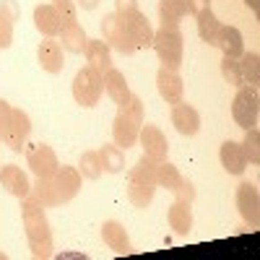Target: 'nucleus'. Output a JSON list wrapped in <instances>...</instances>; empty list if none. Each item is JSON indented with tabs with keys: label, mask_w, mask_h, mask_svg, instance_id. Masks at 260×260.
<instances>
[{
	"label": "nucleus",
	"mask_w": 260,
	"mask_h": 260,
	"mask_svg": "<svg viewBox=\"0 0 260 260\" xmlns=\"http://www.w3.org/2000/svg\"><path fill=\"white\" fill-rule=\"evenodd\" d=\"M21 219H24L26 242L34 257H52V229L45 216V206L34 192L21 198Z\"/></svg>",
	"instance_id": "obj_1"
},
{
	"label": "nucleus",
	"mask_w": 260,
	"mask_h": 260,
	"mask_svg": "<svg viewBox=\"0 0 260 260\" xmlns=\"http://www.w3.org/2000/svg\"><path fill=\"white\" fill-rule=\"evenodd\" d=\"M143 117H146L143 99L136 96V94H130V99L117 107V115L112 120V141H115V146H120L122 151L130 148V146H136L141 125H143Z\"/></svg>",
	"instance_id": "obj_2"
},
{
	"label": "nucleus",
	"mask_w": 260,
	"mask_h": 260,
	"mask_svg": "<svg viewBox=\"0 0 260 260\" xmlns=\"http://www.w3.org/2000/svg\"><path fill=\"white\" fill-rule=\"evenodd\" d=\"M154 52L161 62V68L167 71H180L182 55H185V37L180 26H159L154 31Z\"/></svg>",
	"instance_id": "obj_3"
},
{
	"label": "nucleus",
	"mask_w": 260,
	"mask_h": 260,
	"mask_svg": "<svg viewBox=\"0 0 260 260\" xmlns=\"http://www.w3.org/2000/svg\"><path fill=\"white\" fill-rule=\"evenodd\" d=\"M102 94H104L102 73H96L94 68H89V65H83V68L76 73V78H73V99H76V104L96 107Z\"/></svg>",
	"instance_id": "obj_4"
},
{
	"label": "nucleus",
	"mask_w": 260,
	"mask_h": 260,
	"mask_svg": "<svg viewBox=\"0 0 260 260\" xmlns=\"http://www.w3.org/2000/svg\"><path fill=\"white\" fill-rule=\"evenodd\" d=\"M29 136H31V117L24 110H16L13 107L8 122L0 127V141H3V146H8L11 151L21 154V151L26 148Z\"/></svg>",
	"instance_id": "obj_5"
},
{
	"label": "nucleus",
	"mask_w": 260,
	"mask_h": 260,
	"mask_svg": "<svg viewBox=\"0 0 260 260\" xmlns=\"http://www.w3.org/2000/svg\"><path fill=\"white\" fill-rule=\"evenodd\" d=\"M257 112H260V104H257V91L252 86H240L234 102H232V117L234 122L240 125L242 130L255 127L257 125Z\"/></svg>",
	"instance_id": "obj_6"
},
{
	"label": "nucleus",
	"mask_w": 260,
	"mask_h": 260,
	"mask_svg": "<svg viewBox=\"0 0 260 260\" xmlns=\"http://www.w3.org/2000/svg\"><path fill=\"white\" fill-rule=\"evenodd\" d=\"M102 34H104L107 45H110L112 50H117L120 55H133L136 52L133 39H130V34L125 29V21L117 13H107L102 18Z\"/></svg>",
	"instance_id": "obj_7"
},
{
	"label": "nucleus",
	"mask_w": 260,
	"mask_h": 260,
	"mask_svg": "<svg viewBox=\"0 0 260 260\" xmlns=\"http://www.w3.org/2000/svg\"><path fill=\"white\" fill-rule=\"evenodd\" d=\"M26 151V167L31 169L34 177H52L57 167H60V159L55 154V148L47 146V143H34Z\"/></svg>",
	"instance_id": "obj_8"
},
{
	"label": "nucleus",
	"mask_w": 260,
	"mask_h": 260,
	"mask_svg": "<svg viewBox=\"0 0 260 260\" xmlns=\"http://www.w3.org/2000/svg\"><path fill=\"white\" fill-rule=\"evenodd\" d=\"M138 143H141V148H143V156L154 159L156 164L167 161V156H169V141H167V136L161 133V127L148 125V122L141 125Z\"/></svg>",
	"instance_id": "obj_9"
},
{
	"label": "nucleus",
	"mask_w": 260,
	"mask_h": 260,
	"mask_svg": "<svg viewBox=\"0 0 260 260\" xmlns=\"http://www.w3.org/2000/svg\"><path fill=\"white\" fill-rule=\"evenodd\" d=\"M237 208H240V216L245 219V224L250 229L260 226V192H257V185L240 182V187H237Z\"/></svg>",
	"instance_id": "obj_10"
},
{
	"label": "nucleus",
	"mask_w": 260,
	"mask_h": 260,
	"mask_svg": "<svg viewBox=\"0 0 260 260\" xmlns=\"http://www.w3.org/2000/svg\"><path fill=\"white\" fill-rule=\"evenodd\" d=\"M81 182H83V177H81L78 167H68V164L57 167V172L52 175V185H55V190L60 195V206L71 203L76 195L81 192Z\"/></svg>",
	"instance_id": "obj_11"
},
{
	"label": "nucleus",
	"mask_w": 260,
	"mask_h": 260,
	"mask_svg": "<svg viewBox=\"0 0 260 260\" xmlns=\"http://www.w3.org/2000/svg\"><path fill=\"white\" fill-rule=\"evenodd\" d=\"M154 195H156V180L127 172V201L136 208H148Z\"/></svg>",
	"instance_id": "obj_12"
},
{
	"label": "nucleus",
	"mask_w": 260,
	"mask_h": 260,
	"mask_svg": "<svg viewBox=\"0 0 260 260\" xmlns=\"http://www.w3.org/2000/svg\"><path fill=\"white\" fill-rule=\"evenodd\" d=\"M122 21H125V29H127L130 39H133L136 50H148L151 45H154V26H151V21L146 18V13L136 11V13H130Z\"/></svg>",
	"instance_id": "obj_13"
},
{
	"label": "nucleus",
	"mask_w": 260,
	"mask_h": 260,
	"mask_svg": "<svg viewBox=\"0 0 260 260\" xmlns=\"http://www.w3.org/2000/svg\"><path fill=\"white\" fill-rule=\"evenodd\" d=\"M37 60L42 65V71H47L52 76L62 73L65 68V60H62V45L55 39V37H45L39 42V47H37Z\"/></svg>",
	"instance_id": "obj_14"
},
{
	"label": "nucleus",
	"mask_w": 260,
	"mask_h": 260,
	"mask_svg": "<svg viewBox=\"0 0 260 260\" xmlns=\"http://www.w3.org/2000/svg\"><path fill=\"white\" fill-rule=\"evenodd\" d=\"M172 125L180 136H195L201 130V112L187 102L172 104Z\"/></svg>",
	"instance_id": "obj_15"
},
{
	"label": "nucleus",
	"mask_w": 260,
	"mask_h": 260,
	"mask_svg": "<svg viewBox=\"0 0 260 260\" xmlns=\"http://www.w3.org/2000/svg\"><path fill=\"white\" fill-rule=\"evenodd\" d=\"M156 91H159V96H161L167 104L182 102V96H185V83H182L180 73H177V71L159 68V73H156Z\"/></svg>",
	"instance_id": "obj_16"
},
{
	"label": "nucleus",
	"mask_w": 260,
	"mask_h": 260,
	"mask_svg": "<svg viewBox=\"0 0 260 260\" xmlns=\"http://www.w3.org/2000/svg\"><path fill=\"white\" fill-rule=\"evenodd\" d=\"M0 185H3L11 195H16L18 201L24 198V195L31 192L29 175H26V172L21 169L18 164H6V167H0Z\"/></svg>",
	"instance_id": "obj_17"
},
{
	"label": "nucleus",
	"mask_w": 260,
	"mask_h": 260,
	"mask_svg": "<svg viewBox=\"0 0 260 260\" xmlns=\"http://www.w3.org/2000/svg\"><path fill=\"white\" fill-rule=\"evenodd\" d=\"M83 55H86V65L94 68L96 73H102V76L112 68V47L107 45L104 39H89Z\"/></svg>",
	"instance_id": "obj_18"
},
{
	"label": "nucleus",
	"mask_w": 260,
	"mask_h": 260,
	"mask_svg": "<svg viewBox=\"0 0 260 260\" xmlns=\"http://www.w3.org/2000/svg\"><path fill=\"white\" fill-rule=\"evenodd\" d=\"M102 240H104L107 247H110L112 252H117V255L133 252V245H130V237H127L125 226H122L120 221H115V219H110V221L102 224Z\"/></svg>",
	"instance_id": "obj_19"
},
{
	"label": "nucleus",
	"mask_w": 260,
	"mask_h": 260,
	"mask_svg": "<svg viewBox=\"0 0 260 260\" xmlns=\"http://www.w3.org/2000/svg\"><path fill=\"white\" fill-rule=\"evenodd\" d=\"M213 47H219L224 57H240L245 52V39H242V31L237 29V26H229V24H221L219 34H216V45Z\"/></svg>",
	"instance_id": "obj_20"
},
{
	"label": "nucleus",
	"mask_w": 260,
	"mask_h": 260,
	"mask_svg": "<svg viewBox=\"0 0 260 260\" xmlns=\"http://www.w3.org/2000/svg\"><path fill=\"white\" fill-rule=\"evenodd\" d=\"M219 161H221V167L229 172V175H234V177L245 175V169H247V159H245V154H242V146L237 143V141H224V143H221V148H219Z\"/></svg>",
	"instance_id": "obj_21"
},
{
	"label": "nucleus",
	"mask_w": 260,
	"mask_h": 260,
	"mask_svg": "<svg viewBox=\"0 0 260 260\" xmlns=\"http://www.w3.org/2000/svg\"><path fill=\"white\" fill-rule=\"evenodd\" d=\"M102 81H104V94L110 96L117 107H120V104H125V102L130 99V94H133V91H130V86H127L125 73H122V71H117L115 65H112V68L107 71L104 76H102Z\"/></svg>",
	"instance_id": "obj_22"
},
{
	"label": "nucleus",
	"mask_w": 260,
	"mask_h": 260,
	"mask_svg": "<svg viewBox=\"0 0 260 260\" xmlns=\"http://www.w3.org/2000/svg\"><path fill=\"white\" fill-rule=\"evenodd\" d=\"M57 37H60L57 42L62 45V50L73 52V55H81L86 50V45H89V37H86V31H83V26L78 24V21H65Z\"/></svg>",
	"instance_id": "obj_23"
},
{
	"label": "nucleus",
	"mask_w": 260,
	"mask_h": 260,
	"mask_svg": "<svg viewBox=\"0 0 260 260\" xmlns=\"http://www.w3.org/2000/svg\"><path fill=\"white\" fill-rule=\"evenodd\" d=\"M167 221H169V229L177 237H187L192 232V208H190V203L175 201L167 211Z\"/></svg>",
	"instance_id": "obj_24"
},
{
	"label": "nucleus",
	"mask_w": 260,
	"mask_h": 260,
	"mask_svg": "<svg viewBox=\"0 0 260 260\" xmlns=\"http://www.w3.org/2000/svg\"><path fill=\"white\" fill-rule=\"evenodd\" d=\"M34 26L45 34V37H57L62 29V18L57 16L52 3H39L34 8Z\"/></svg>",
	"instance_id": "obj_25"
},
{
	"label": "nucleus",
	"mask_w": 260,
	"mask_h": 260,
	"mask_svg": "<svg viewBox=\"0 0 260 260\" xmlns=\"http://www.w3.org/2000/svg\"><path fill=\"white\" fill-rule=\"evenodd\" d=\"M185 16H192L190 0H159L161 26H180Z\"/></svg>",
	"instance_id": "obj_26"
},
{
	"label": "nucleus",
	"mask_w": 260,
	"mask_h": 260,
	"mask_svg": "<svg viewBox=\"0 0 260 260\" xmlns=\"http://www.w3.org/2000/svg\"><path fill=\"white\" fill-rule=\"evenodd\" d=\"M195 24H198V37H201V42H206L208 47H213V45H216V34H219V29H221V21L216 18V13H213L211 8L195 13Z\"/></svg>",
	"instance_id": "obj_27"
},
{
	"label": "nucleus",
	"mask_w": 260,
	"mask_h": 260,
	"mask_svg": "<svg viewBox=\"0 0 260 260\" xmlns=\"http://www.w3.org/2000/svg\"><path fill=\"white\" fill-rule=\"evenodd\" d=\"M237 62H240V73H242V81H245V86H257V81H260V55L255 52V50H245L240 57H237Z\"/></svg>",
	"instance_id": "obj_28"
},
{
	"label": "nucleus",
	"mask_w": 260,
	"mask_h": 260,
	"mask_svg": "<svg viewBox=\"0 0 260 260\" xmlns=\"http://www.w3.org/2000/svg\"><path fill=\"white\" fill-rule=\"evenodd\" d=\"M99 159H102L104 172H110V175H120L125 169V151L115 143H104L99 148Z\"/></svg>",
	"instance_id": "obj_29"
},
{
	"label": "nucleus",
	"mask_w": 260,
	"mask_h": 260,
	"mask_svg": "<svg viewBox=\"0 0 260 260\" xmlns=\"http://www.w3.org/2000/svg\"><path fill=\"white\" fill-rule=\"evenodd\" d=\"M180 182H182L180 167H175L169 159L161 161V164H156V187H164V190H169V192H175Z\"/></svg>",
	"instance_id": "obj_30"
},
{
	"label": "nucleus",
	"mask_w": 260,
	"mask_h": 260,
	"mask_svg": "<svg viewBox=\"0 0 260 260\" xmlns=\"http://www.w3.org/2000/svg\"><path fill=\"white\" fill-rule=\"evenodd\" d=\"M31 192L42 201V206H45V208L60 206V195H57V190L52 185V177H37L34 185H31Z\"/></svg>",
	"instance_id": "obj_31"
},
{
	"label": "nucleus",
	"mask_w": 260,
	"mask_h": 260,
	"mask_svg": "<svg viewBox=\"0 0 260 260\" xmlns=\"http://www.w3.org/2000/svg\"><path fill=\"white\" fill-rule=\"evenodd\" d=\"M78 172L83 180H99L104 175V167L99 159V151H83L78 159Z\"/></svg>",
	"instance_id": "obj_32"
},
{
	"label": "nucleus",
	"mask_w": 260,
	"mask_h": 260,
	"mask_svg": "<svg viewBox=\"0 0 260 260\" xmlns=\"http://www.w3.org/2000/svg\"><path fill=\"white\" fill-rule=\"evenodd\" d=\"M242 146V154L247 159V164H257L260 161V130L257 127H247L245 130V141Z\"/></svg>",
	"instance_id": "obj_33"
},
{
	"label": "nucleus",
	"mask_w": 260,
	"mask_h": 260,
	"mask_svg": "<svg viewBox=\"0 0 260 260\" xmlns=\"http://www.w3.org/2000/svg\"><path fill=\"white\" fill-rule=\"evenodd\" d=\"M221 76H224V81L226 83H232V86H245V81H242V73H240V62H237L234 57H221Z\"/></svg>",
	"instance_id": "obj_34"
},
{
	"label": "nucleus",
	"mask_w": 260,
	"mask_h": 260,
	"mask_svg": "<svg viewBox=\"0 0 260 260\" xmlns=\"http://www.w3.org/2000/svg\"><path fill=\"white\" fill-rule=\"evenodd\" d=\"M13 21L0 13V50H8L13 45Z\"/></svg>",
	"instance_id": "obj_35"
},
{
	"label": "nucleus",
	"mask_w": 260,
	"mask_h": 260,
	"mask_svg": "<svg viewBox=\"0 0 260 260\" xmlns=\"http://www.w3.org/2000/svg\"><path fill=\"white\" fill-rule=\"evenodd\" d=\"M52 6H55L57 16L62 18V24H65V21H76V11H78V6L73 3V0H52Z\"/></svg>",
	"instance_id": "obj_36"
},
{
	"label": "nucleus",
	"mask_w": 260,
	"mask_h": 260,
	"mask_svg": "<svg viewBox=\"0 0 260 260\" xmlns=\"http://www.w3.org/2000/svg\"><path fill=\"white\" fill-rule=\"evenodd\" d=\"M175 198L182 201V203H190V206H192V201H195V185H192V180L182 177V182H180L177 190H175Z\"/></svg>",
	"instance_id": "obj_37"
},
{
	"label": "nucleus",
	"mask_w": 260,
	"mask_h": 260,
	"mask_svg": "<svg viewBox=\"0 0 260 260\" xmlns=\"http://www.w3.org/2000/svg\"><path fill=\"white\" fill-rule=\"evenodd\" d=\"M136 11H141L138 8V0H115V13L117 16L127 18L130 13H136Z\"/></svg>",
	"instance_id": "obj_38"
},
{
	"label": "nucleus",
	"mask_w": 260,
	"mask_h": 260,
	"mask_svg": "<svg viewBox=\"0 0 260 260\" xmlns=\"http://www.w3.org/2000/svg\"><path fill=\"white\" fill-rule=\"evenodd\" d=\"M0 13H3V16H8V18L13 21V24H16V21L21 18V8H18V3H16V0H0Z\"/></svg>",
	"instance_id": "obj_39"
},
{
	"label": "nucleus",
	"mask_w": 260,
	"mask_h": 260,
	"mask_svg": "<svg viewBox=\"0 0 260 260\" xmlns=\"http://www.w3.org/2000/svg\"><path fill=\"white\" fill-rule=\"evenodd\" d=\"M11 112H13V107H11V104H8L6 99H0V127H3V125L8 122Z\"/></svg>",
	"instance_id": "obj_40"
},
{
	"label": "nucleus",
	"mask_w": 260,
	"mask_h": 260,
	"mask_svg": "<svg viewBox=\"0 0 260 260\" xmlns=\"http://www.w3.org/2000/svg\"><path fill=\"white\" fill-rule=\"evenodd\" d=\"M206 8H211V0H190V11H192V16H195V13H201V11H206Z\"/></svg>",
	"instance_id": "obj_41"
},
{
	"label": "nucleus",
	"mask_w": 260,
	"mask_h": 260,
	"mask_svg": "<svg viewBox=\"0 0 260 260\" xmlns=\"http://www.w3.org/2000/svg\"><path fill=\"white\" fill-rule=\"evenodd\" d=\"M76 6L83 8V11H94L99 6V0H76Z\"/></svg>",
	"instance_id": "obj_42"
},
{
	"label": "nucleus",
	"mask_w": 260,
	"mask_h": 260,
	"mask_svg": "<svg viewBox=\"0 0 260 260\" xmlns=\"http://www.w3.org/2000/svg\"><path fill=\"white\" fill-rule=\"evenodd\" d=\"M245 6H247V8H250L255 16L260 13V0H245Z\"/></svg>",
	"instance_id": "obj_43"
},
{
	"label": "nucleus",
	"mask_w": 260,
	"mask_h": 260,
	"mask_svg": "<svg viewBox=\"0 0 260 260\" xmlns=\"http://www.w3.org/2000/svg\"><path fill=\"white\" fill-rule=\"evenodd\" d=\"M57 257H86L83 252H60Z\"/></svg>",
	"instance_id": "obj_44"
},
{
	"label": "nucleus",
	"mask_w": 260,
	"mask_h": 260,
	"mask_svg": "<svg viewBox=\"0 0 260 260\" xmlns=\"http://www.w3.org/2000/svg\"><path fill=\"white\" fill-rule=\"evenodd\" d=\"M3 257H8V255H6V252H0V260H3Z\"/></svg>",
	"instance_id": "obj_45"
}]
</instances>
